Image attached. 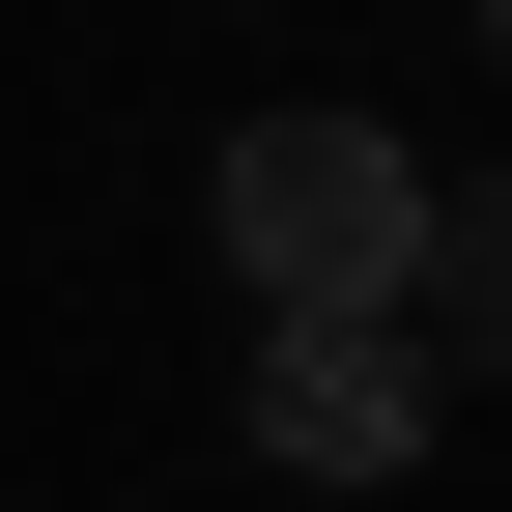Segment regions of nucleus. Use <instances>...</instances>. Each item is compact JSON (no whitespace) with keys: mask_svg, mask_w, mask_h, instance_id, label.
<instances>
[{"mask_svg":"<svg viewBox=\"0 0 512 512\" xmlns=\"http://www.w3.org/2000/svg\"><path fill=\"white\" fill-rule=\"evenodd\" d=\"M399 313H427L399 370H512V171H484V200H427V256H399Z\"/></svg>","mask_w":512,"mask_h":512,"instance_id":"7ed1b4c3","label":"nucleus"},{"mask_svg":"<svg viewBox=\"0 0 512 512\" xmlns=\"http://www.w3.org/2000/svg\"><path fill=\"white\" fill-rule=\"evenodd\" d=\"M256 456H285V484H399L427 456V370L399 342H256Z\"/></svg>","mask_w":512,"mask_h":512,"instance_id":"f03ea898","label":"nucleus"},{"mask_svg":"<svg viewBox=\"0 0 512 512\" xmlns=\"http://www.w3.org/2000/svg\"><path fill=\"white\" fill-rule=\"evenodd\" d=\"M484 29H512V0H484Z\"/></svg>","mask_w":512,"mask_h":512,"instance_id":"20e7f679","label":"nucleus"},{"mask_svg":"<svg viewBox=\"0 0 512 512\" xmlns=\"http://www.w3.org/2000/svg\"><path fill=\"white\" fill-rule=\"evenodd\" d=\"M228 200V285L285 313V342H399V256H427V171L370 143V114H256V143L200 171Z\"/></svg>","mask_w":512,"mask_h":512,"instance_id":"f257e3e1","label":"nucleus"}]
</instances>
